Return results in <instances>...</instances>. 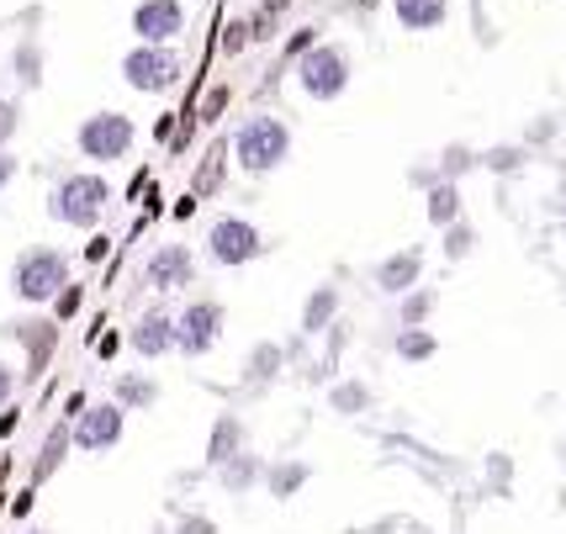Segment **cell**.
Here are the masks:
<instances>
[{"label":"cell","instance_id":"cell-16","mask_svg":"<svg viewBox=\"0 0 566 534\" xmlns=\"http://www.w3.org/2000/svg\"><path fill=\"white\" fill-rule=\"evenodd\" d=\"M244 450H249V423L239 413H222L212 423V434H207V465L218 471V465H228L233 456H244Z\"/></svg>","mask_w":566,"mask_h":534},{"label":"cell","instance_id":"cell-2","mask_svg":"<svg viewBox=\"0 0 566 534\" xmlns=\"http://www.w3.org/2000/svg\"><path fill=\"white\" fill-rule=\"evenodd\" d=\"M112 212V180L96 170H70L53 180L49 191V218L74 233H96L101 218Z\"/></svg>","mask_w":566,"mask_h":534},{"label":"cell","instance_id":"cell-37","mask_svg":"<svg viewBox=\"0 0 566 534\" xmlns=\"http://www.w3.org/2000/svg\"><path fill=\"white\" fill-rule=\"evenodd\" d=\"M17 391H22V370L0 360V413H6V408H17Z\"/></svg>","mask_w":566,"mask_h":534},{"label":"cell","instance_id":"cell-32","mask_svg":"<svg viewBox=\"0 0 566 534\" xmlns=\"http://www.w3.org/2000/svg\"><path fill=\"white\" fill-rule=\"evenodd\" d=\"M17 133H22V101H17V96H0V148L17 144Z\"/></svg>","mask_w":566,"mask_h":534},{"label":"cell","instance_id":"cell-23","mask_svg":"<svg viewBox=\"0 0 566 534\" xmlns=\"http://www.w3.org/2000/svg\"><path fill=\"white\" fill-rule=\"evenodd\" d=\"M281 370H286V349H281L275 339H260L244 355V381L249 387H271V381H281Z\"/></svg>","mask_w":566,"mask_h":534},{"label":"cell","instance_id":"cell-12","mask_svg":"<svg viewBox=\"0 0 566 534\" xmlns=\"http://www.w3.org/2000/svg\"><path fill=\"white\" fill-rule=\"evenodd\" d=\"M186 0H138L127 11V27L138 43H159V49H175V38L186 32Z\"/></svg>","mask_w":566,"mask_h":534},{"label":"cell","instance_id":"cell-14","mask_svg":"<svg viewBox=\"0 0 566 534\" xmlns=\"http://www.w3.org/2000/svg\"><path fill=\"white\" fill-rule=\"evenodd\" d=\"M370 286L381 296H408L423 286V249H397L370 265Z\"/></svg>","mask_w":566,"mask_h":534},{"label":"cell","instance_id":"cell-39","mask_svg":"<svg viewBox=\"0 0 566 534\" xmlns=\"http://www.w3.org/2000/svg\"><path fill=\"white\" fill-rule=\"evenodd\" d=\"M440 180H444L440 165H413V170H408V186H419V191H434Z\"/></svg>","mask_w":566,"mask_h":534},{"label":"cell","instance_id":"cell-24","mask_svg":"<svg viewBox=\"0 0 566 534\" xmlns=\"http://www.w3.org/2000/svg\"><path fill=\"white\" fill-rule=\"evenodd\" d=\"M328 408L339 418H366L370 408H376V391H370V381H360V376H345V381L328 387Z\"/></svg>","mask_w":566,"mask_h":534},{"label":"cell","instance_id":"cell-21","mask_svg":"<svg viewBox=\"0 0 566 534\" xmlns=\"http://www.w3.org/2000/svg\"><path fill=\"white\" fill-rule=\"evenodd\" d=\"M334 317H339V286L323 281V286L307 292V302H302V323H296V328H302V334H328Z\"/></svg>","mask_w":566,"mask_h":534},{"label":"cell","instance_id":"cell-28","mask_svg":"<svg viewBox=\"0 0 566 534\" xmlns=\"http://www.w3.org/2000/svg\"><path fill=\"white\" fill-rule=\"evenodd\" d=\"M11 70H17V85H22V91H38V85H43V43H38V38H22L17 53H11Z\"/></svg>","mask_w":566,"mask_h":534},{"label":"cell","instance_id":"cell-11","mask_svg":"<svg viewBox=\"0 0 566 534\" xmlns=\"http://www.w3.org/2000/svg\"><path fill=\"white\" fill-rule=\"evenodd\" d=\"M222 323H228V307H222L218 296H191V302L180 307V349H175V355H186V360L212 355L222 339Z\"/></svg>","mask_w":566,"mask_h":534},{"label":"cell","instance_id":"cell-22","mask_svg":"<svg viewBox=\"0 0 566 534\" xmlns=\"http://www.w3.org/2000/svg\"><path fill=\"white\" fill-rule=\"evenodd\" d=\"M423 212H429V222L444 233V228L467 222V196H461V186H455V180H440L434 191H423Z\"/></svg>","mask_w":566,"mask_h":534},{"label":"cell","instance_id":"cell-13","mask_svg":"<svg viewBox=\"0 0 566 534\" xmlns=\"http://www.w3.org/2000/svg\"><path fill=\"white\" fill-rule=\"evenodd\" d=\"M144 281L154 286V292H165V296L197 286V249H191V243H159V249L148 254Z\"/></svg>","mask_w":566,"mask_h":534},{"label":"cell","instance_id":"cell-42","mask_svg":"<svg viewBox=\"0 0 566 534\" xmlns=\"http://www.w3.org/2000/svg\"><path fill=\"white\" fill-rule=\"evenodd\" d=\"M154 138H159V144H170V138H175V117H170V112L154 122Z\"/></svg>","mask_w":566,"mask_h":534},{"label":"cell","instance_id":"cell-41","mask_svg":"<svg viewBox=\"0 0 566 534\" xmlns=\"http://www.w3.org/2000/svg\"><path fill=\"white\" fill-rule=\"evenodd\" d=\"M17 170H22V159H17L11 148H0V191H6V186L17 180Z\"/></svg>","mask_w":566,"mask_h":534},{"label":"cell","instance_id":"cell-19","mask_svg":"<svg viewBox=\"0 0 566 534\" xmlns=\"http://www.w3.org/2000/svg\"><path fill=\"white\" fill-rule=\"evenodd\" d=\"M228 159H233V144H228V138H218V144L207 148V159H201L197 175H191V196H197V201L222 196V186H228Z\"/></svg>","mask_w":566,"mask_h":534},{"label":"cell","instance_id":"cell-10","mask_svg":"<svg viewBox=\"0 0 566 534\" xmlns=\"http://www.w3.org/2000/svg\"><path fill=\"white\" fill-rule=\"evenodd\" d=\"M127 434V408L123 402H112V397H96L85 413L74 418V450L80 456H106V450H117Z\"/></svg>","mask_w":566,"mask_h":534},{"label":"cell","instance_id":"cell-29","mask_svg":"<svg viewBox=\"0 0 566 534\" xmlns=\"http://www.w3.org/2000/svg\"><path fill=\"white\" fill-rule=\"evenodd\" d=\"M471 170H482V148H471V144H444L440 148V175L444 180H467Z\"/></svg>","mask_w":566,"mask_h":534},{"label":"cell","instance_id":"cell-25","mask_svg":"<svg viewBox=\"0 0 566 534\" xmlns=\"http://www.w3.org/2000/svg\"><path fill=\"white\" fill-rule=\"evenodd\" d=\"M307 482H313V465L307 461H271V471H265V492L275 503H292Z\"/></svg>","mask_w":566,"mask_h":534},{"label":"cell","instance_id":"cell-47","mask_svg":"<svg viewBox=\"0 0 566 534\" xmlns=\"http://www.w3.org/2000/svg\"><path fill=\"white\" fill-rule=\"evenodd\" d=\"M22 534H53V530H22Z\"/></svg>","mask_w":566,"mask_h":534},{"label":"cell","instance_id":"cell-9","mask_svg":"<svg viewBox=\"0 0 566 534\" xmlns=\"http://www.w3.org/2000/svg\"><path fill=\"white\" fill-rule=\"evenodd\" d=\"M127 349L138 355V360H165L180 349V313H175L170 302H154L144 313L133 317V328H127Z\"/></svg>","mask_w":566,"mask_h":534},{"label":"cell","instance_id":"cell-18","mask_svg":"<svg viewBox=\"0 0 566 534\" xmlns=\"http://www.w3.org/2000/svg\"><path fill=\"white\" fill-rule=\"evenodd\" d=\"M159 397H165V381H154L148 370H123V376L112 381V402H123L127 413H148V408H159Z\"/></svg>","mask_w":566,"mask_h":534},{"label":"cell","instance_id":"cell-35","mask_svg":"<svg viewBox=\"0 0 566 534\" xmlns=\"http://www.w3.org/2000/svg\"><path fill=\"white\" fill-rule=\"evenodd\" d=\"M170 534H218V519H212V513H201V509H191V513H180V519H175Z\"/></svg>","mask_w":566,"mask_h":534},{"label":"cell","instance_id":"cell-46","mask_svg":"<svg viewBox=\"0 0 566 534\" xmlns=\"http://www.w3.org/2000/svg\"><path fill=\"white\" fill-rule=\"evenodd\" d=\"M148 534H170V530H165V524H154V530H148Z\"/></svg>","mask_w":566,"mask_h":534},{"label":"cell","instance_id":"cell-7","mask_svg":"<svg viewBox=\"0 0 566 534\" xmlns=\"http://www.w3.org/2000/svg\"><path fill=\"white\" fill-rule=\"evenodd\" d=\"M123 80L138 96H165L186 80V59L175 49H159V43H133L123 53Z\"/></svg>","mask_w":566,"mask_h":534},{"label":"cell","instance_id":"cell-4","mask_svg":"<svg viewBox=\"0 0 566 534\" xmlns=\"http://www.w3.org/2000/svg\"><path fill=\"white\" fill-rule=\"evenodd\" d=\"M355 80V59L345 43H313L296 59V91L307 101H339Z\"/></svg>","mask_w":566,"mask_h":534},{"label":"cell","instance_id":"cell-6","mask_svg":"<svg viewBox=\"0 0 566 534\" xmlns=\"http://www.w3.org/2000/svg\"><path fill=\"white\" fill-rule=\"evenodd\" d=\"M265 254V233L254 218H239V212H222V218L207 222V260L218 270H239L254 265Z\"/></svg>","mask_w":566,"mask_h":534},{"label":"cell","instance_id":"cell-17","mask_svg":"<svg viewBox=\"0 0 566 534\" xmlns=\"http://www.w3.org/2000/svg\"><path fill=\"white\" fill-rule=\"evenodd\" d=\"M265 471H271V461L254 456V450H244V456H233L228 465H218L212 477H218V486L228 492V498H244V492H254V486H265Z\"/></svg>","mask_w":566,"mask_h":534},{"label":"cell","instance_id":"cell-44","mask_svg":"<svg viewBox=\"0 0 566 534\" xmlns=\"http://www.w3.org/2000/svg\"><path fill=\"white\" fill-rule=\"evenodd\" d=\"M260 11H265V17H286V11H292V0H260Z\"/></svg>","mask_w":566,"mask_h":534},{"label":"cell","instance_id":"cell-33","mask_svg":"<svg viewBox=\"0 0 566 534\" xmlns=\"http://www.w3.org/2000/svg\"><path fill=\"white\" fill-rule=\"evenodd\" d=\"M228 101H233V85H212V96H201V106H197L201 127H212V122L228 112Z\"/></svg>","mask_w":566,"mask_h":534},{"label":"cell","instance_id":"cell-1","mask_svg":"<svg viewBox=\"0 0 566 534\" xmlns=\"http://www.w3.org/2000/svg\"><path fill=\"white\" fill-rule=\"evenodd\" d=\"M233 165L249 175V180H271L286 159H292V122L275 117V112H249L233 133Z\"/></svg>","mask_w":566,"mask_h":534},{"label":"cell","instance_id":"cell-31","mask_svg":"<svg viewBox=\"0 0 566 534\" xmlns=\"http://www.w3.org/2000/svg\"><path fill=\"white\" fill-rule=\"evenodd\" d=\"M476 228H471V222H455V228H444V254H450V260H471V254H476Z\"/></svg>","mask_w":566,"mask_h":534},{"label":"cell","instance_id":"cell-38","mask_svg":"<svg viewBox=\"0 0 566 534\" xmlns=\"http://www.w3.org/2000/svg\"><path fill=\"white\" fill-rule=\"evenodd\" d=\"M249 43H254V27H249V22H228V32H222V53H244Z\"/></svg>","mask_w":566,"mask_h":534},{"label":"cell","instance_id":"cell-15","mask_svg":"<svg viewBox=\"0 0 566 534\" xmlns=\"http://www.w3.org/2000/svg\"><path fill=\"white\" fill-rule=\"evenodd\" d=\"M70 450H74V423L70 418H59L49 434H43V444H38V456H32V471H27V486H43L59 477V465L70 461Z\"/></svg>","mask_w":566,"mask_h":534},{"label":"cell","instance_id":"cell-27","mask_svg":"<svg viewBox=\"0 0 566 534\" xmlns=\"http://www.w3.org/2000/svg\"><path fill=\"white\" fill-rule=\"evenodd\" d=\"M434 307H440V292H429V286L397 296V328H429Z\"/></svg>","mask_w":566,"mask_h":534},{"label":"cell","instance_id":"cell-34","mask_svg":"<svg viewBox=\"0 0 566 534\" xmlns=\"http://www.w3.org/2000/svg\"><path fill=\"white\" fill-rule=\"evenodd\" d=\"M80 307H85V286H80V281H70V286L59 292V302H53V317H59V323H74V317H80Z\"/></svg>","mask_w":566,"mask_h":534},{"label":"cell","instance_id":"cell-26","mask_svg":"<svg viewBox=\"0 0 566 534\" xmlns=\"http://www.w3.org/2000/svg\"><path fill=\"white\" fill-rule=\"evenodd\" d=\"M392 355L402 365H429L434 355H440V339H434V328H397Z\"/></svg>","mask_w":566,"mask_h":534},{"label":"cell","instance_id":"cell-20","mask_svg":"<svg viewBox=\"0 0 566 534\" xmlns=\"http://www.w3.org/2000/svg\"><path fill=\"white\" fill-rule=\"evenodd\" d=\"M392 17L402 32H440L450 22V0H392Z\"/></svg>","mask_w":566,"mask_h":534},{"label":"cell","instance_id":"cell-36","mask_svg":"<svg viewBox=\"0 0 566 534\" xmlns=\"http://www.w3.org/2000/svg\"><path fill=\"white\" fill-rule=\"evenodd\" d=\"M556 127H562V117H551V112H545V117H535L530 127H524V148L551 144V138H556Z\"/></svg>","mask_w":566,"mask_h":534},{"label":"cell","instance_id":"cell-3","mask_svg":"<svg viewBox=\"0 0 566 534\" xmlns=\"http://www.w3.org/2000/svg\"><path fill=\"white\" fill-rule=\"evenodd\" d=\"M70 281H74L70 254L53 249V243H32V249L17 254V265H11V296H17L22 307H53Z\"/></svg>","mask_w":566,"mask_h":534},{"label":"cell","instance_id":"cell-30","mask_svg":"<svg viewBox=\"0 0 566 534\" xmlns=\"http://www.w3.org/2000/svg\"><path fill=\"white\" fill-rule=\"evenodd\" d=\"M530 165V148L524 144H493V148H482V170H493V175H518Z\"/></svg>","mask_w":566,"mask_h":534},{"label":"cell","instance_id":"cell-8","mask_svg":"<svg viewBox=\"0 0 566 534\" xmlns=\"http://www.w3.org/2000/svg\"><path fill=\"white\" fill-rule=\"evenodd\" d=\"M59 334H64V323L53 313H38V317H17V323H6V339H17L27 349V365H22V387H32L43 370L53 365L59 355Z\"/></svg>","mask_w":566,"mask_h":534},{"label":"cell","instance_id":"cell-5","mask_svg":"<svg viewBox=\"0 0 566 534\" xmlns=\"http://www.w3.org/2000/svg\"><path fill=\"white\" fill-rule=\"evenodd\" d=\"M133 144H138V122L127 117V112H91V117L74 127V148L91 165H123L127 154H133Z\"/></svg>","mask_w":566,"mask_h":534},{"label":"cell","instance_id":"cell-43","mask_svg":"<svg viewBox=\"0 0 566 534\" xmlns=\"http://www.w3.org/2000/svg\"><path fill=\"white\" fill-rule=\"evenodd\" d=\"M17 423H22V413H17V408H6V413H0V439L17 434Z\"/></svg>","mask_w":566,"mask_h":534},{"label":"cell","instance_id":"cell-45","mask_svg":"<svg viewBox=\"0 0 566 534\" xmlns=\"http://www.w3.org/2000/svg\"><path fill=\"white\" fill-rule=\"evenodd\" d=\"M96 355H101V360H112V355H117V334H106V339L96 344Z\"/></svg>","mask_w":566,"mask_h":534},{"label":"cell","instance_id":"cell-40","mask_svg":"<svg viewBox=\"0 0 566 534\" xmlns=\"http://www.w3.org/2000/svg\"><path fill=\"white\" fill-rule=\"evenodd\" d=\"M106 254H112V239H106V233H91V243H85V254H80V260H85V265H101Z\"/></svg>","mask_w":566,"mask_h":534}]
</instances>
